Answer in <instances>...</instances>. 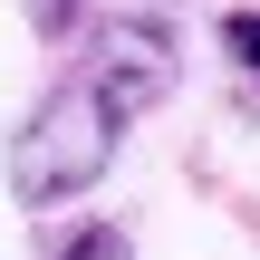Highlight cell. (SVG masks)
Masks as SVG:
<instances>
[{"label":"cell","mask_w":260,"mask_h":260,"mask_svg":"<svg viewBox=\"0 0 260 260\" xmlns=\"http://www.w3.org/2000/svg\"><path fill=\"white\" fill-rule=\"evenodd\" d=\"M164 87H174V29H164V19H116V29L96 39V58H77V77H58V87L19 116V135H10V193H19V203H68V193H87V183L116 164L125 125H135Z\"/></svg>","instance_id":"cell-1"},{"label":"cell","mask_w":260,"mask_h":260,"mask_svg":"<svg viewBox=\"0 0 260 260\" xmlns=\"http://www.w3.org/2000/svg\"><path fill=\"white\" fill-rule=\"evenodd\" d=\"M58 260H135V251H125V232H116V222H87V232H68V241H58Z\"/></svg>","instance_id":"cell-2"},{"label":"cell","mask_w":260,"mask_h":260,"mask_svg":"<svg viewBox=\"0 0 260 260\" xmlns=\"http://www.w3.org/2000/svg\"><path fill=\"white\" fill-rule=\"evenodd\" d=\"M222 48H232V58L260 77V10H232V19H222Z\"/></svg>","instance_id":"cell-3"},{"label":"cell","mask_w":260,"mask_h":260,"mask_svg":"<svg viewBox=\"0 0 260 260\" xmlns=\"http://www.w3.org/2000/svg\"><path fill=\"white\" fill-rule=\"evenodd\" d=\"M39 29H68V0H39Z\"/></svg>","instance_id":"cell-4"}]
</instances>
